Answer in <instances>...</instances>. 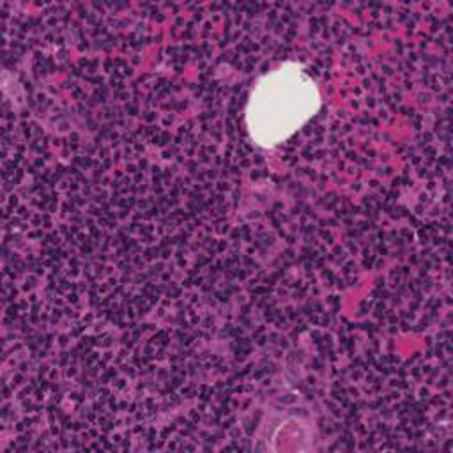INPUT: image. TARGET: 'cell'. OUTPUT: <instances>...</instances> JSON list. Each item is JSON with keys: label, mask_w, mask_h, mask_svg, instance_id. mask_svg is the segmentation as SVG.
I'll return each mask as SVG.
<instances>
[{"label": "cell", "mask_w": 453, "mask_h": 453, "mask_svg": "<svg viewBox=\"0 0 453 453\" xmlns=\"http://www.w3.org/2000/svg\"><path fill=\"white\" fill-rule=\"evenodd\" d=\"M320 106L315 81L297 65L285 64L255 85L246 124L255 143L274 147L296 133Z\"/></svg>", "instance_id": "obj_1"}]
</instances>
